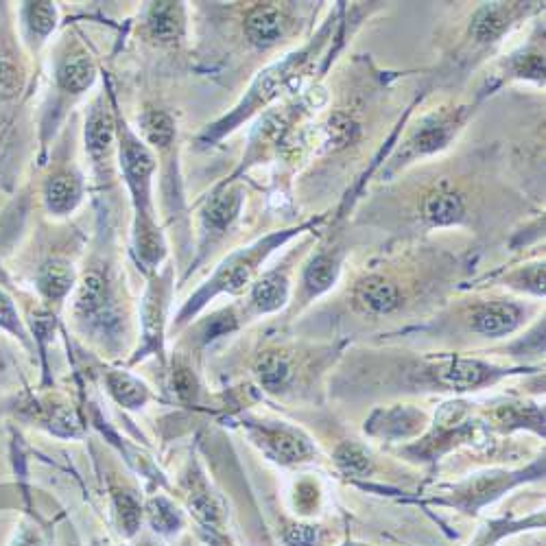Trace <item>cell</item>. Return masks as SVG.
Segmentation results:
<instances>
[{"label":"cell","mask_w":546,"mask_h":546,"mask_svg":"<svg viewBox=\"0 0 546 546\" xmlns=\"http://www.w3.org/2000/svg\"><path fill=\"white\" fill-rule=\"evenodd\" d=\"M114 505H116L118 520H121L123 529L127 533H134L142 520V512H140V505H138L136 498L127 492H116Z\"/></svg>","instance_id":"e575fe53"},{"label":"cell","mask_w":546,"mask_h":546,"mask_svg":"<svg viewBox=\"0 0 546 546\" xmlns=\"http://www.w3.org/2000/svg\"><path fill=\"white\" fill-rule=\"evenodd\" d=\"M496 420L507 429L516 426H533L538 433H544V413L533 405H503L496 409Z\"/></svg>","instance_id":"4dcf8cb0"},{"label":"cell","mask_w":546,"mask_h":546,"mask_svg":"<svg viewBox=\"0 0 546 546\" xmlns=\"http://www.w3.org/2000/svg\"><path fill=\"white\" fill-rule=\"evenodd\" d=\"M522 474L525 472H518V474L501 472V474H485V477L474 479L459 490L457 505H464L466 509H474L483 503H488L490 498L501 494L505 488H509V485L518 483L522 479Z\"/></svg>","instance_id":"cb8c5ba5"},{"label":"cell","mask_w":546,"mask_h":546,"mask_svg":"<svg viewBox=\"0 0 546 546\" xmlns=\"http://www.w3.org/2000/svg\"><path fill=\"white\" fill-rule=\"evenodd\" d=\"M324 221V217H315L311 221H306L298 228H287V230H278L267 234L265 239H258L256 243L247 245L243 249H236L223 263L217 267V271L212 273V278L201 287L188 304L184 306V311L180 315L182 322H186L188 317H193L201 306H206L215 295L221 293H241L247 287H252L260 267L265 265V260L280 249L284 243H289L293 236H300L306 230L317 228L319 223Z\"/></svg>","instance_id":"3957f363"},{"label":"cell","mask_w":546,"mask_h":546,"mask_svg":"<svg viewBox=\"0 0 546 546\" xmlns=\"http://www.w3.org/2000/svg\"><path fill=\"white\" fill-rule=\"evenodd\" d=\"M27 81V68L16 46L14 33L5 29L0 33V101H14L20 97Z\"/></svg>","instance_id":"d6986e66"},{"label":"cell","mask_w":546,"mask_h":546,"mask_svg":"<svg viewBox=\"0 0 546 546\" xmlns=\"http://www.w3.org/2000/svg\"><path fill=\"white\" fill-rule=\"evenodd\" d=\"M343 258H346V249L337 243L317 249V252L308 258L300 280L302 295L306 300L317 298V295H322L335 287L341 273Z\"/></svg>","instance_id":"9a60e30c"},{"label":"cell","mask_w":546,"mask_h":546,"mask_svg":"<svg viewBox=\"0 0 546 546\" xmlns=\"http://www.w3.org/2000/svg\"><path fill=\"white\" fill-rule=\"evenodd\" d=\"M405 300L400 282L381 271H372L363 276L352 289V304L363 315H389L398 311Z\"/></svg>","instance_id":"7c38bea8"},{"label":"cell","mask_w":546,"mask_h":546,"mask_svg":"<svg viewBox=\"0 0 546 546\" xmlns=\"http://www.w3.org/2000/svg\"><path fill=\"white\" fill-rule=\"evenodd\" d=\"M94 79H97V66L90 53H86L81 46H68V49L57 57L55 62V86L62 94L68 97H79L86 90L92 88Z\"/></svg>","instance_id":"2e32d148"},{"label":"cell","mask_w":546,"mask_h":546,"mask_svg":"<svg viewBox=\"0 0 546 546\" xmlns=\"http://www.w3.org/2000/svg\"><path fill=\"white\" fill-rule=\"evenodd\" d=\"M243 186L241 184H221L217 191L208 197L201 221H204V247L212 245L217 239L232 228V223L239 219L243 208Z\"/></svg>","instance_id":"4fadbf2b"},{"label":"cell","mask_w":546,"mask_h":546,"mask_svg":"<svg viewBox=\"0 0 546 546\" xmlns=\"http://www.w3.org/2000/svg\"><path fill=\"white\" fill-rule=\"evenodd\" d=\"M116 153L125 184L132 193L134 206V249L138 263L147 273H158V265L166 256L164 234L158 228L156 210H153V175H156V156H153L147 142L127 127L116 112Z\"/></svg>","instance_id":"6da1fadb"},{"label":"cell","mask_w":546,"mask_h":546,"mask_svg":"<svg viewBox=\"0 0 546 546\" xmlns=\"http://www.w3.org/2000/svg\"><path fill=\"white\" fill-rule=\"evenodd\" d=\"M44 206L53 217H66L75 212L83 199V180L73 169H59L44 182Z\"/></svg>","instance_id":"ac0fdd59"},{"label":"cell","mask_w":546,"mask_h":546,"mask_svg":"<svg viewBox=\"0 0 546 546\" xmlns=\"http://www.w3.org/2000/svg\"><path fill=\"white\" fill-rule=\"evenodd\" d=\"M435 381L455 391H470L483 387L488 383H494L496 378H501L505 372L496 370V367L483 363L479 359H461V356H453L444 363L435 365Z\"/></svg>","instance_id":"5bb4252c"},{"label":"cell","mask_w":546,"mask_h":546,"mask_svg":"<svg viewBox=\"0 0 546 546\" xmlns=\"http://www.w3.org/2000/svg\"><path fill=\"white\" fill-rule=\"evenodd\" d=\"M114 308V289L108 269H103V265L88 267L77 287V317L92 326L110 328L116 324Z\"/></svg>","instance_id":"8992f818"},{"label":"cell","mask_w":546,"mask_h":546,"mask_svg":"<svg viewBox=\"0 0 546 546\" xmlns=\"http://www.w3.org/2000/svg\"><path fill=\"white\" fill-rule=\"evenodd\" d=\"M256 444L263 453L282 466H295L311 461L315 446L302 431L291 429L287 424H263L254 429Z\"/></svg>","instance_id":"9c48e42d"},{"label":"cell","mask_w":546,"mask_h":546,"mask_svg":"<svg viewBox=\"0 0 546 546\" xmlns=\"http://www.w3.org/2000/svg\"><path fill=\"white\" fill-rule=\"evenodd\" d=\"M105 383L114 400L125 409H140L149 400V389L127 372H110Z\"/></svg>","instance_id":"f1b7e54d"},{"label":"cell","mask_w":546,"mask_h":546,"mask_svg":"<svg viewBox=\"0 0 546 546\" xmlns=\"http://www.w3.org/2000/svg\"><path fill=\"white\" fill-rule=\"evenodd\" d=\"M110 105L103 97L94 101L86 121V151L99 177H110L114 153H116V114L114 97L110 94Z\"/></svg>","instance_id":"52a82bcc"},{"label":"cell","mask_w":546,"mask_h":546,"mask_svg":"<svg viewBox=\"0 0 546 546\" xmlns=\"http://www.w3.org/2000/svg\"><path fill=\"white\" fill-rule=\"evenodd\" d=\"M335 464L343 474H348V477H365V474H370L374 468L370 453H367L361 444L354 442H343L335 450Z\"/></svg>","instance_id":"f546056e"},{"label":"cell","mask_w":546,"mask_h":546,"mask_svg":"<svg viewBox=\"0 0 546 546\" xmlns=\"http://www.w3.org/2000/svg\"><path fill=\"white\" fill-rule=\"evenodd\" d=\"M291 361L282 352H267L256 363V378L267 391H280L291 381Z\"/></svg>","instance_id":"83f0119b"},{"label":"cell","mask_w":546,"mask_h":546,"mask_svg":"<svg viewBox=\"0 0 546 546\" xmlns=\"http://www.w3.org/2000/svg\"><path fill=\"white\" fill-rule=\"evenodd\" d=\"M540 9V3H485L474 9L468 42L474 49H490L501 42L520 18Z\"/></svg>","instance_id":"5b68a950"},{"label":"cell","mask_w":546,"mask_h":546,"mask_svg":"<svg viewBox=\"0 0 546 546\" xmlns=\"http://www.w3.org/2000/svg\"><path fill=\"white\" fill-rule=\"evenodd\" d=\"M0 328L14 332V335L20 339H25V330H22L16 306L3 291H0Z\"/></svg>","instance_id":"d590c367"},{"label":"cell","mask_w":546,"mask_h":546,"mask_svg":"<svg viewBox=\"0 0 546 546\" xmlns=\"http://www.w3.org/2000/svg\"><path fill=\"white\" fill-rule=\"evenodd\" d=\"M149 518H151V525L156 531H162V533H169V531H175L177 527L182 525V516L177 509L169 503L164 501V498H153V501L149 503Z\"/></svg>","instance_id":"1f68e13d"},{"label":"cell","mask_w":546,"mask_h":546,"mask_svg":"<svg viewBox=\"0 0 546 546\" xmlns=\"http://www.w3.org/2000/svg\"><path fill=\"white\" fill-rule=\"evenodd\" d=\"M514 287L522 291H531L536 295H544V263H533L527 267H520L516 273L507 278Z\"/></svg>","instance_id":"836d02e7"},{"label":"cell","mask_w":546,"mask_h":546,"mask_svg":"<svg viewBox=\"0 0 546 546\" xmlns=\"http://www.w3.org/2000/svg\"><path fill=\"white\" fill-rule=\"evenodd\" d=\"M527 46H522L520 51L507 55L505 62L501 64V83L503 81H533L538 86H544V42L540 38H533Z\"/></svg>","instance_id":"603a6c76"},{"label":"cell","mask_w":546,"mask_h":546,"mask_svg":"<svg viewBox=\"0 0 546 546\" xmlns=\"http://www.w3.org/2000/svg\"><path fill=\"white\" fill-rule=\"evenodd\" d=\"M289 27V11L280 3H256L245 9L243 35L245 42L256 51H267L278 46Z\"/></svg>","instance_id":"30bf717a"},{"label":"cell","mask_w":546,"mask_h":546,"mask_svg":"<svg viewBox=\"0 0 546 546\" xmlns=\"http://www.w3.org/2000/svg\"><path fill=\"white\" fill-rule=\"evenodd\" d=\"M289 276L284 269H271L249 287V304L256 313H273L289 302Z\"/></svg>","instance_id":"44dd1931"},{"label":"cell","mask_w":546,"mask_h":546,"mask_svg":"<svg viewBox=\"0 0 546 546\" xmlns=\"http://www.w3.org/2000/svg\"><path fill=\"white\" fill-rule=\"evenodd\" d=\"M191 509L206 527H217L219 522L223 520V509H221L219 501L212 494H208L206 490L195 492L191 496Z\"/></svg>","instance_id":"d6a6232c"},{"label":"cell","mask_w":546,"mask_h":546,"mask_svg":"<svg viewBox=\"0 0 546 546\" xmlns=\"http://www.w3.org/2000/svg\"><path fill=\"white\" fill-rule=\"evenodd\" d=\"M474 114V105H453V108H442L426 114L422 121L415 125L407 140L400 142L394 156L387 160L383 177H391L405 166L429 158L433 153L446 149L457 134L464 129L468 118Z\"/></svg>","instance_id":"277c9868"},{"label":"cell","mask_w":546,"mask_h":546,"mask_svg":"<svg viewBox=\"0 0 546 546\" xmlns=\"http://www.w3.org/2000/svg\"><path fill=\"white\" fill-rule=\"evenodd\" d=\"M332 27L335 25H332L330 20L328 25L317 33V38H313L306 46H302L300 51L284 55L280 62L267 66L263 73L256 75L252 86H249V90L245 92V97L234 105L232 112L221 116L219 121L208 125V129H204V132L199 134L197 138L199 147H212L217 140L232 134L234 129H239L243 123H247L249 118L267 110L273 101L280 99V94L298 92L302 88V79L306 77L308 64L313 62L315 55L322 53Z\"/></svg>","instance_id":"7a4b0ae2"},{"label":"cell","mask_w":546,"mask_h":546,"mask_svg":"<svg viewBox=\"0 0 546 546\" xmlns=\"http://www.w3.org/2000/svg\"><path fill=\"white\" fill-rule=\"evenodd\" d=\"M140 134L145 138L147 147H153L158 151H169L175 145L177 138V125L175 118L164 110H145L140 116Z\"/></svg>","instance_id":"4316f807"},{"label":"cell","mask_w":546,"mask_h":546,"mask_svg":"<svg viewBox=\"0 0 546 546\" xmlns=\"http://www.w3.org/2000/svg\"><path fill=\"white\" fill-rule=\"evenodd\" d=\"M319 540V533L315 527L293 525L284 531V542L289 546H313Z\"/></svg>","instance_id":"8d00e7d4"},{"label":"cell","mask_w":546,"mask_h":546,"mask_svg":"<svg viewBox=\"0 0 546 546\" xmlns=\"http://www.w3.org/2000/svg\"><path fill=\"white\" fill-rule=\"evenodd\" d=\"M171 269L164 273H153L149 289L145 293V302H142V350L145 352H162V337L166 324V308L171 300Z\"/></svg>","instance_id":"8fae6325"},{"label":"cell","mask_w":546,"mask_h":546,"mask_svg":"<svg viewBox=\"0 0 546 546\" xmlns=\"http://www.w3.org/2000/svg\"><path fill=\"white\" fill-rule=\"evenodd\" d=\"M77 273L66 258H51L40 265L35 273V284L42 298L49 304L64 302L66 295L75 289Z\"/></svg>","instance_id":"7402d4cb"},{"label":"cell","mask_w":546,"mask_h":546,"mask_svg":"<svg viewBox=\"0 0 546 546\" xmlns=\"http://www.w3.org/2000/svg\"><path fill=\"white\" fill-rule=\"evenodd\" d=\"M359 134H361L359 121H356L352 114L337 110L328 116V121L322 125V132L315 136L319 138L315 145H319L322 151H339L359 138Z\"/></svg>","instance_id":"d4e9b609"},{"label":"cell","mask_w":546,"mask_h":546,"mask_svg":"<svg viewBox=\"0 0 546 546\" xmlns=\"http://www.w3.org/2000/svg\"><path fill=\"white\" fill-rule=\"evenodd\" d=\"M418 219L424 228H453L468 219V199L446 180L426 188L418 199Z\"/></svg>","instance_id":"ba28073f"},{"label":"cell","mask_w":546,"mask_h":546,"mask_svg":"<svg viewBox=\"0 0 546 546\" xmlns=\"http://www.w3.org/2000/svg\"><path fill=\"white\" fill-rule=\"evenodd\" d=\"M145 31L149 40L160 46H175L186 35V7L184 3H149L145 11Z\"/></svg>","instance_id":"e0dca14e"},{"label":"cell","mask_w":546,"mask_h":546,"mask_svg":"<svg viewBox=\"0 0 546 546\" xmlns=\"http://www.w3.org/2000/svg\"><path fill=\"white\" fill-rule=\"evenodd\" d=\"M522 324V308L514 302H490L472 313V330L485 337H505Z\"/></svg>","instance_id":"ffe728a7"},{"label":"cell","mask_w":546,"mask_h":546,"mask_svg":"<svg viewBox=\"0 0 546 546\" xmlns=\"http://www.w3.org/2000/svg\"><path fill=\"white\" fill-rule=\"evenodd\" d=\"M20 20L27 42L40 46L57 25V7L53 3H25L20 9Z\"/></svg>","instance_id":"484cf974"}]
</instances>
